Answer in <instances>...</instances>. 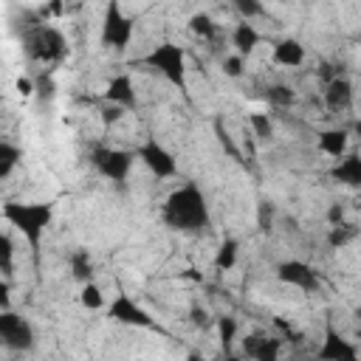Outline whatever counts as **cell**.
Listing matches in <instances>:
<instances>
[{"label": "cell", "instance_id": "7a4b0ae2", "mask_svg": "<svg viewBox=\"0 0 361 361\" xmlns=\"http://www.w3.org/2000/svg\"><path fill=\"white\" fill-rule=\"evenodd\" d=\"M3 217L28 240L31 251L39 248V240L54 217V206L51 203H20V200H11L3 206Z\"/></svg>", "mask_w": 361, "mask_h": 361}, {"label": "cell", "instance_id": "603a6c76", "mask_svg": "<svg viewBox=\"0 0 361 361\" xmlns=\"http://www.w3.org/2000/svg\"><path fill=\"white\" fill-rule=\"evenodd\" d=\"M17 161H20V149L14 144L0 141V178H8L17 166Z\"/></svg>", "mask_w": 361, "mask_h": 361}, {"label": "cell", "instance_id": "e575fe53", "mask_svg": "<svg viewBox=\"0 0 361 361\" xmlns=\"http://www.w3.org/2000/svg\"><path fill=\"white\" fill-rule=\"evenodd\" d=\"M217 135H220V144L231 152V158H240V152H237V147H234V141H231V135L226 133V130H217Z\"/></svg>", "mask_w": 361, "mask_h": 361}, {"label": "cell", "instance_id": "5b68a950", "mask_svg": "<svg viewBox=\"0 0 361 361\" xmlns=\"http://www.w3.org/2000/svg\"><path fill=\"white\" fill-rule=\"evenodd\" d=\"M133 20L121 11L118 3H110L104 8V23H102V45L107 48H116V51H124L133 39Z\"/></svg>", "mask_w": 361, "mask_h": 361}, {"label": "cell", "instance_id": "d6986e66", "mask_svg": "<svg viewBox=\"0 0 361 361\" xmlns=\"http://www.w3.org/2000/svg\"><path fill=\"white\" fill-rule=\"evenodd\" d=\"M279 347H282L279 338H274V336H259V341H257L251 358H254V361H279Z\"/></svg>", "mask_w": 361, "mask_h": 361}, {"label": "cell", "instance_id": "30bf717a", "mask_svg": "<svg viewBox=\"0 0 361 361\" xmlns=\"http://www.w3.org/2000/svg\"><path fill=\"white\" fill-rule=\"evenodd\" d=\"M276 276H279L285 285H293V288L307 290V293L319 290V285H322L319 274H316L307 262H302V259H285V262H279V265H276Z\"/></svg>", "mask_w": 361, "mask_h": 361}, {"label": "cell", "instance_id": "cb8c5ba5", "mask_svg": "<svg viewBox=\"0 0 361 361\" xmlns=\"http://www.w3.org/2000/svg\"><path fill=\"white\" fill-rule=\"evenodd\" d=\"M189 28H192L197 37H203V39H214V37H217V23H214L209 14H195V17L189 20Z\"/></svg>", "mask_w": 361, "mask_h": 361}, {"label": "cell", "instance_id": "ac0fdd59", "mask_svg": "<svg viewBox=\"0 0 361 361\" xmlns=\"http://www.w3.org/2000/svg\"><path fill=\"white\" fill-rule=\"evenodd\" d=\"M71 276L76 279V282H93V259H90V254L85 251V248H79V251H73L71 254Z\"/></svg>", "mask_w": 361, "mask_h": 361}, {"label": "cell", "instance_id": "e0dca14e", "mask_svg": "<svg viewBox=\"0 0 361 361\" xmlns=\"http://www.w3.org/2000/svg\"><path fill=\"white\" fill-rule=\"evenodd\" d=\"M319 149L333 155V158H341L347 149V133L344 130H322L319 133Z\"/></svg>", "mask_w": 361, "mask_h": 361}, {"label": "cell", "instance_id": "6da1fadb", "mask_svg": "<svg viewBox=\"0 0 361 361\" xmlns=\"http://www.w3.org/2000/svg\"><path fill=\"white\" fill-rule=\"evenodd\" d=\"M164 223L175 231H200L209 226V206L195 183H183L164 203Z\"/></svg>", "mask_w": 361, "mask_h": 361}, {"label": "cell", "instance_id": "4dcf8cb0", "mask_svg": "<svg viewBox=\"0 0 361 361\" xmlns=\"http://www.w3.org/2000/svg\"><path fill=\"white\" fill-rule=\"evenodd\" d=\"M121 116H124V110L121 107H116V104H107V107H102V121L110 127V124H116V121H121Z\"/></svg>", "mask_w": 361, "mask_h": 361}, {"label": "cell", "instance_id": "ffe728a7", "mask_svg": "<svg viewBox=\"0 0 361 361\" xmlns=\"http://www.w3.org/2000/svg\"><path fill=\"white\" fill-rule=\"evenodd\" d=\"M293 99H296V93H293V87H288V85H271L268 90H265V102L271 104V107H290L293 104Z\"/></svg>", "mask_w": 361, "mask_h": 361}, {"label": "cell", "instance_id": "52a82bcc", "mask_svg": "<svg viewBox=\"0 0 361 361\" xmlns=\"http://www.w3.org/2000/svg\"><path fill=\"white\" fill-rule=\"evenodd\" d=\"M0 344L3 347H11V350H31L34 347V330L31 324L14 313L11 307L8 310H0Z\"/></svg>", "mask_w": 361, "mask_h": 361}, {"label": "cell", "instance_id": "8fae6325", "mask_svg": "<svg viewBox=\"0 0 361 361\" xmlns=\"http://www.w3.org/2000/svg\"><path fill=\"white\" fill-rule=\"evenodd\" d=\"M316 361H358V347L350 338L338 336L336 330H327L316 353Z\"/></svg>", "mask_w": 361, "mask_h": 361}, {"label": "cell", "instance_id": "8d00e7d4", "mask_svg": "<svg viewBox=\"0 0 361 361\" xmlns=\"http://www.w3.org/2000/svg\"><path fill=\"white\" fill-rule=\"evenodd\" d=\"M17 90H20V96H31L34 93V82L31 79H17Z\"/></svg>", "mask_w": 361, "mask_h": 361}, {"label": "cell", "instance_id": "d590c367", "mask_svg": "<svg viewBox=\"0 0 361 361\" xmlns=\"http://www.w3.org/2000/svg\"><path fill=\"white\" fill-rule=\"evenodd\" d=\"M327 220H330V226L344 223V209H341L338 203H333V206H330V212H327Z\"/></svg>", "mask_w": 361, "mask_h": 361}, {"label": "cell", "instance_id": "1f68e13d", "mask_svg": "<svg viewBox=\"0 0 361 361\" xmlns=\"http://www.w3.org/2000/svg\"><path fill=\"white\" fill-rule=\"evenodd\" d=\"M34 90H37L42 99H51V96H54V79H51V76H39L37 85H34Z\"/></svg>", "mask_w": 361, "mask_h": 361}, {"label": "cell", "instance_id": "9a60e30c", "mask_svg": "<svg viewBox=\"0 0 361 361\" xmlns=\"http://www.w3.org/2000/svg\"><path fill=\"white\" fill-rule=\"evenodd\" d=\"M231 42H234V48H237V56H245V54H251V51L259 45V31L254 28V23L240 20V23L234 25V31H231Z\"/></svg>", "mask_w": 361, "mask_h": 361}, {"label": "cell", "instance_id": "f35d334b", "mask_svg": "<svg viewBox=\"0 0 361 361\" xmlns=\"http://www.w3.org/2000/svg\"><path fill=\"white\" fill-rule=\"evenodd\" d=\"M226 361H243L240 355H226Z\"/></svg>", "mask_w": 361, "mask_h": 361}, {"label": "cell", "instance_id": "44dd1931", "mask_svg": "<svg viewBox=\"0 0 361 361\" xmlns=\"http://www.w3.org/2000/svg\"><path fill=\"white\" fill-rule=\"evenodd\" d=\"M237 240H223L220 243V248H217V257H214V265L220 268V271H228V268H234V262H237Z\"/></svg>", "mask_w": 361, "mask_h": 361}, {"label": "cell", "instance_id": "7402d4cb", "mask_svg": "<svg viewBox=\"0 0 361 361\" xmlns=\"http://www.w3.org/2000/svg\"><path fill=\"white\" fill-rule=\"evenodd\" d=\"M79 302L87 310H99V307H104V293H102V288L96 282H85L82 290H79Z\"/></svg>", "mask_w": 361, "mask_h": 361}, {"label": "cell", "instance_id": "d6a6232c", "mask_svg": "<svg viewBox=\"0 0 361 361\" xmlns=\"http://www.w3.org/2000/svg\"><path fill=\"white\" fill-rule=\"evenodd\" d=\"M209 313L203 310V307H192V324H197V327H209Z\"/></svg>", "mask_w": 361, "mask_h": 361}, {"label": "cell", "instance_id": "ab89813d", "mask_svg": "<svg viewBox=\"0 0 361 361\" xmlns=\"http://www.w3.org/2000/svg\"><path fill=\"white\" fill-rule=\"evenodd\" d=\"M189 361H200V355H189Z\"/></svg>", "mask_w": 361, "mask_h": 361}, {"label": "cell", "instance_id": "9c48e42d", "mask_svg": "<svg viewBox=\"0 0 361 361\" xmlns=\"http://www.w3.org/2000/svg\"><path fill=\"white\" fill-rule=\"evenodd\" d=\"M107 316H110L113 322H121V324H130V327H158L155 319H152L133 296H127V293H118V296L110 302Z\"/></svg>", "mask_w": 361, "mask_h": 361}, {"label": "cell", "instance_id": "7c38bea8", "mask_svg": "<svg viewBox=\"0 0 361 361\" xmlns=\"http://www.w3.org/2000/svg\"><path fill=\"white\" fill-rule=\"evenodd\" d=\"M104 99H107V104H116V107H133L135 104V87H133V79H130V73H118V76H113L110 82H107V87H104Z\"/></svg>", "mask_w": 361, "mask_h": 361}, {"label": "cell", "instance_id": "484cf974", "mask_svg": "<svg viewBox=\"0 0 361 361\" xmlns=\"http://www.w3.org/2000/svg\"><path fill=\"white\" fill-rule=\"evenodd\" d=\"M248 127H251L254 135L262 138V141L274 135V121H271V116H265V113H251V116H248Z\"/></svg>", "mask_w": 361, "mask_h": 361}, {"label": "cell", "instance_id": "f1b7e54d", "mask_svg": "<svg viewBox=\"0 0 361 361\" xmlns=\"http://www.w3.org/2000/svg\"><path fill=\"white\" fill-rule=\"evenodd\" d=\"M237 11L243 14V20H245V23H251V17L262 14V6H259L257 0H237Z\"/></svg>", "mask_w": 361, "mask_h": 361}, {"label": "cell", "instance_id": "f546056e", "mask_svg": "<svg viewBox=\"0 0 361 361\" xmlns=\"http://www.w3.org/2000/svg\"><path fill=\"white\" fill-rule=\"evenodd\" d=\"M223 71H226V76H234V79L243 76V56H237V54L234 56H226L223 59Z\"/></svg>", "mask_w": 361, "mask_h": 361}, {"label": "cell", "instance_id": "3957f363", "mask_svg": "<svg viewBox=\"0 0 361 361\" xmlns=\"http://www.w3.org/2000/svg\"><path fill=\"white\" fill-rule=\"evenodd\" d=\"M23 48H25L28 59H34V62H56V59H62L65 51H68L62 31L54 28V25H45V23L25 28V34H23Z\"/></svg>", "mask_w": 361, "mask_h": 361}, {"label": "cell", "instance_id": "4316f807", "mask_svg": "<svg viewBox=\"0 0 361 361\" xmlns=\"http://www.w3.org/2000/svg\"><path fill=\"white\" fill-rule=\"evenodd\" d=\"M353 237H355V226H353V223H338V226L330 228L327 243H330L333 248H341V245H347Z\"/></svg>", "mask_w": 361, "mask_h": 361}, {"label": "cell", "instance_id": "2e32d148", "mask_svg": "<svg viewBox=\"0 0 361 361\" xmlns=\"http://www.w3.org/2000/svg\"><path fill=\"white\" fill-rule=\"evenodd\" d=\"M333 178H336L338 183H344V186H358V183H361V158H358L355 152L344 155V158L336 164Z\"/></svg>", "mask_w": 361, "mask_h": 361}, {"label": "cell", "instance_id": "74e56055", "mask_svg": "<svg viewBox=\"0 0 361 361\" xmlns=\"http://www.w3.org/2000/svg\"><path fill=\"white\" fill-rule=\"evenodd\" d=\"M268 217H274V209H271L268 203H262V206H259V226H262V228H268Z\"/></svg>", "mask_w": 361, "mask_h": 361}, {"label": "cell", "instance_id": "277c9868", "mask_svg": "<svg viewBox=\"0 0 361 361\" xmlns=\"http://www.w3.org/2000/svg\"><path fill=\"white\" fill-rule=\"evenodd\" d=\"M144 65L155 68L166 82H172L175 87H186V51L175 42H161L155 45L147 56H144Z\"/></svg>", "mask_w": 361, "mask_h": 361}, {"label": "cell", "instance_id": "5bb4252c", "mask_svg": "<svg viewBox=\"0 0 361 361\" xmlns=\"http://www.w3.org/2000/svg\"><path fill=\"white\" fill-rule=\"evenodd\" d=\"M274 62L276 65H285V68H299L305 62V45L299 39H279L274 45Z\"/></svg>", "mask_w": 361, "mask_h": 361}, {"label": "cell", "instance_id": "83f0119b", "mask_svg": "<svg viewBox=\"0 0 361 361\" xmlns=\"http://www.w3.org/2000/svg\"><path fill=\"white\" fill-rule=\"evenodd\" d=\"M217 333H220V344L228 347V344L234 341V336H237V322H234V316H220V319H217Z\"/></svg>", "mask_w": 361, "mask_h": 361}, {"label": "cell", "instance_id": "8992f818", "mask_svg": "<svg viewBox=\"0 0 361 361\" xmlns=\"http://www.w3.org/2000/svg\"><path fill=\"white\" fill-rule=\"evenodd\" d=\"M133 152L127 149H118V147H96L90 161L96 166L99 175H104L107 180H124L133 169Z\"/></svg>", "mask_w": 361, "mask_h": 361}, {"label": "cell", "instance_id": "836d02e7", "mask_svg": "<svg viewBox=\"0 0 361 361\" xmlns=\"http://www.w3.org/2000/svg\"><path fill=\"white\" fill-rule=\"evenodd\" d=\"M8 305H11V288L6 279H0V310H8Z\"/></svg>", "mask_w": 361, "mask_h": 361}, {"label": "cell", "instance_id": "d4e9b609", "mask_svg": "<svg viewBox=\"0 0 361 361\" xmlns=\"http://www.w3.org/2000/svg\"><path fill=\"white\" fill-rule=\"evenodd\" d=\"M0 274H14V243L8 234H0Z\"/></svg>", "mask_w": 361, "mask_h": 361}, {"label": "cell", "instance_id": "4fadbf2b", "mask_svg": "<svg viewBox=\"0 0 361 361\" xmlns=\"http://www.w3.org/2000/svg\"><path fill=\"white\" fill-rule=\"evenodd\" d=\"M324 104L330 110H336V113L347 110L353 104V85H350V79H344V76L330 79L327 87H324Z\"/></svg>", "mask_w": 361, "mask_h": 361}, {"label": "cell", "instance_id": "ba28073f", "mask_svg": "<svg viewBox=\"0 0 361 361\" xmlns=\"http://www.w3.org/2000/svg\"><path fill=\"white\" fill-rule=\"evenodd\" d=\"M135 155H138V161H141L155 178H172V175L178 172V161H175V155H172L164 144H158L155 138L138 144V147H135Z\"/></svg>", "mask_w": 361, "mask_h": 361}]
</instances>
